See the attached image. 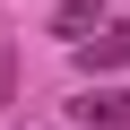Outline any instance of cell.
<instances>
[{"instance_id": "cell-1", "label": "cell", "mask_w": 130, "mask_h": 130, "mask_svg": "<svg viewBox=\"0 0 130 130\" xmlns=\"http://www.w3.org/2000/svg\"><path fill=\"white\" fill-rule=\"evenodd\" d=\"M70 113H78V130H130V87H87Z\"/></svg>"}, {"instance_id": "cell-2", "label": "cell", "mask_w": 130, "mask_h": 130, "mask_svg": "<svg viewBox=\"0 0 130 130\" xmlns=\"http://www.w3.org/2000/svg\"><path fill=\"white\" fill-rule=\"evenodd\" d=\"M78 70H87V78H104V70H130V26H104V35H87V43H78Z\"/></svg>"}, {"instance_id": "cell-3", "label": "cell", "mask_w": 130, "mask_h": 130, "mask_svg": "<svg viewBox=\"0 0 130 130\" xmlns=\"http://www.w3.org/2000/svg\"><path fill=\"white\" fill-rule=\"evenodd\" d=\"M95 26H104V0H61V9H52V35L70 43V52H78Z\"/></svg>"}]
</instances>
